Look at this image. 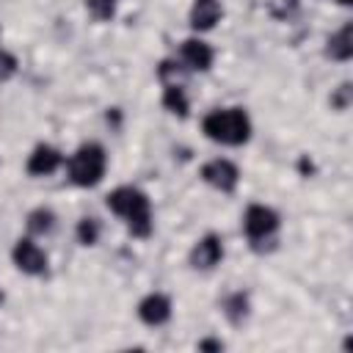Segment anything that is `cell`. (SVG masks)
<instances>
[{
	"mask_svg": "<svg viewBox=\"0 0 353 353\" xmlns=\"http://www.w3.org/2000/svg\"><path fill=\"white\" fill-rule=\"evenodd\" d=\"M108 207H110V212H116L119 218L127 221V229L135 237L152 234V207H149V199L143 190H138L132 185H121L108 193Z\"/></svg>",
	"mask_w": 353,
	"mask_h": 353,
	"instance_id": "1",
	"label": "cell"
},
{
	"mask_svg": "<svg viewBox=\"0 0 353 353\" xmlns=\"http://www.w3.org/2000/svg\"><path fill=\"white\" fill-rule=\"evenodd\" d=\"M201 130L215 143L240 146L251 138V119L243 108H218V110H210L204 116Z\"/></svg>",
	"mask_w": 353,
	"mask_h": 353,
	"instance_id": "2",
	"label": "cell"
},
{
	"mask_svg": "<svg viewBox=\"0 0 353 353\" xmlns=\"http://www.w3.org/2000/svg\"><path fill=\"white\" fill-rule=\"evenodd\" d=\"M105 165H108V157H105V149L99 143H83L66 163V171H69V179L80 188H94L97 182H102L105 176Z\"/></svg>",
	"mask_w": 353,
	"mask_h": 353,
	"instance_id": "3",
	"label": "cell"
},
{
	"mask_svg": "<svg viewBox=\"0 0 353 353\" xmlns=\"http://www.w3.org/2000/svg\"><path fill=\"white\" fill-rule=\"evenodd\" d=\"M279 229V215L265 207V204H251L243 215V232L251 243H262L268 237H273V232Z\"/></svg>",
	"mask_w": 353,
	"mask_h": 353,
	"instance_id": "4",
	"label": "cell"
},
{
	"mask_svg": "<svg viewBox=\"0 0 353 353\" xmlns=\"http://www.w3.org/2000/svg\"><path fill=\"white\" fill-rule=\"evenodd\" d=\"M201 179L207 185H212L215 190H221V193H232L237 188V182H240V171H237V165L232 160L215 157L201 168Z\"/></svg>",
	"mask_w": 353,
	"mask_h": 353,
	"instance_id": "5",
	"label": "cell"
},
{
	"mask_svg": "<svg viewBox=\"0 0 353 353\" xmlns=\"http://www.w3.org/2000/svg\"><path fill=\"white\" fill-rule=\"evenodd\" d=\"M11 259H14V265H17L22 273H28V276H41V273L47 270V254H44L30 237L17 240V245H14V251H11Z\"/></svg>",
	"mask_w": 353,
	"mask_h": 353,
	"instance_id": "6",
	"label": "cell"
},
{
	"mask_svg": "<svg viewBox=\"0 0 353 353\" xmlns=\"http://www.w3.org/2000/svg\"><path fill=\"white\" fill-rule=\"evenodd\" d=\"M221 259H223V240L218 234H204L190 248V265L196 270H212Z\"/></svg>",
	"mask_w": 353,
	"mask_h": 353,
	"instance_id": "7",
	"label": "cell"
},
{
	"mask_svg": "<svg viewBox=\"0 0 353 353\" xmlns=\"http://www.w3.org/2000/svg\"><path fill=\"white\" fill-rule=\"evenodd\" d=\"M138 317H141V323H146V325H152V328L168 323V317H171V301H168V295H163V292H149V295L138 303Z\"/></svg>",
	"mask_w": 353,
	"mask_h": 353,
	"instance_id": "8",
	"label": "cell"
},
{
	"mask_svg": "<svg viewBox=\"0 0 353 353\" xmlns=\"http://www.w3.org/2000/svg\"><path fill=\"white\" fill-rule=\"evenodd\" d=\"M179 55H182L185 69H193V72H207L212 66V58H215L212 47L201 39H185Z\"/></svg>",
	"mask_w": 353,
	"mask_h": 353,
	"instance_id": "9",
	"label": "cell"
},
{
	"mask_svg": "<svg viewBox=\"0 0 353 353\" xmlns=\"http://www.w3.org/2000/svg\"><path fill=\"white\" fill-rule=\"evenodd\" d=\"M61 163H63V154L55 146L39 143L30 152V157H28V174H33V176H50L52 171L61 168Z\"/></svg>",
	"mask_w": 353,
	"mask_h": 353,
	"instance_id": "10",
	"label": "cell"
},
{
	"mask_svg": "<svg viewBox=\"0 0 353 353\" xmlns=\"http://www.w3.org/2000/svg\"><path fill=\"white\" fill-rule=\"evenodd\" d=\"M223 8L218 0H196L190 8V25L193 30H210L218 19H221Z\"/></svg>",
	"mask_w": 353,
	"mask_h": 353,
	"instance_id": "11",
	"label": "cell"
},
{
	"mask_svg": "<svg viewBox=\"0 0 353 353\" xmlns=\"http://www.w3.org/2000/svg\"><path fill=\"white\" fill-rule=\"evenodd\" d=\"M328 55L334 61H347L353 55V39H350V25H345L342 30H336L328 39Z\"/></svg>",
	"mask_w": 353,
	"mask_h": 353,
	"instance_id": "12",
	"label": "cell"
},
{
	"mask_svg": "<svg viewBox=\"0 0 353 353\" xmlns=\"http://www.w3.org/2000/svg\"><path fill=\"white\" fill-rule=\"evenodd\" d=\"M163 105H165V110H171L174 116H188V94H185V88L179 85V83H174V85H165V91H163Z\"/></svg>",
	"mask_w": 353,
	"mask_h": 353,
	"instance_id": "13",
	"label": "cell"
},
{
	"mask_svg": "<svg viewBox=\"0 0 353 353\" xmlns=\"http://www.w3.org/2000/svg\"><path fill=\"white\" fill-rule=\"evenodd\" d=\"M52 226H55V215H52V210H47V207H39V210H33V212L28 215V229H30L33 234H47Z\"/></svg>",
	"mask_w": 353,
	"mask_h": 353,
	"instance_id": "14",
	"label": "cell"
},
{
	"mask_svg": "<svg viewBox=\"0 0 353 353\" xmlns=\"http://www.w3.org/2000/svg\"><path fill=\"white\" fill-rule=\"evenodd\" d=\"M223 314H226L232 323H243V320L248 317V298H245L243 292L229 295L226 303H223Z\"/></svg>",
	"mask_w": 353,
	"mask_h": 353,
	"instance_id": "15",
	"label": "cell"
},
{
	"mask_svg": "<svg viewBox=\"0 0 353 353\" xmlns=\"http://www.w3.org/2000/svg\"><path fill=\"white\" fill-rule=\"evenodd\" d=\"M157 74H160V80H163L165 85H174V83L182 80L185 63H182V61H163V63L157 66Z\"/></svg>",
	"mask_w": 353,
	"mask_h": 353,
	"instance_id": "16",
	"label": "cell"
},
{
	"mask_svg": "<svg viewBox=\"0 0 353 353\" xmlns=\"http://www.w3.org/2000/svg\"><path fill=\"white\" fill-rule=\"evenodd\" d=\"M77 240L83 245H94L99 240V221L97 218H80V223H77Z\"/></svg>",
	"mask_w": 353,
	"mask_h": 353,
	"instance_id": "17",
	"label": "cell"
},
{
	"mask_svg": "<svg viewBox=\"0 0 353 353\" xmlns=\"http://www.w3.org/2000/svg\"><path fill=\"white\" fill-rule=\"evenodd\" d=\"M14 74H17V58L0 47V80H8Z\"/></svg>",
	"mask_w": 353,
	"mask_h": 353,
	"instance_id": "18",
	"label": "cell"
},
{
	"mask_svg": "<svg viewBox=\"0 0 353 353\" xmlns=\"http://www.w3.org/2000/svg\"><path fill=\"white\" fill-rule=\"evenodd\" d=\"M88 11L97 19H110L113 17V0H88Z\"/></svg>",
	"mask_w": 353,
	"mask_h": 353,
	"instance_id": "19",
	"label": "cell"
},
{
	"mask_svg": "<svg viewBox=\"0 0 353 353\" xmlns=\"http://www.w3.org/2000/svg\"><path fill=\"white\" fill-rule=\"evenodd\" d=\"M331 105H334L336 110H345V108L350 105V85H347V83L336 88V94L331 97Z\"/></svg>",
	"mask_w": 353,
	"mask_h": 353,
	"instance_id": "20",
	"label": "cell"
},
{
	"mask_svg": "<svg viewBox=\"0 0 353 353\" xmlns=\"http://www.w3.org/2000/svg\"><path fill=\"white\" fill-rule=\"evenodd\" d=\"M223 347V342H218V339H204V342H199V350H221Z\"/></svg>",
	"mask_w": 353,
	"mask_h": 353,
	"instance_id": "21",
	"label": "cell"
},
{
	"mask_svg": "<svg viewBox=\"0 0 353 353\" xmlns=\"http://www.w3.org/2000/svg\"><path fill=\"white\" fill-rule=\"evenodd\" d=\"M336 3H342V6H347V3H350V0H336Z\"/></svg>",
	"mask_w": 353,
	"mask_h": 353,
	"instance_id": "22",
	"label": "cell"
},
{
	"mask_svg": "<svg viewBox=\"0 0 353 353\" xmlns=\"http://www.w3.org/2000/svg\"><path fill=\"white\" fill-rule=\"evenodd\" d=\"M0 303H3V292H0Z\"/></svg>",
	"mask_w": 353,
	"mask_h": 353,
	"instance_id": "23",
	"label": "cell"
}]
</instances>
